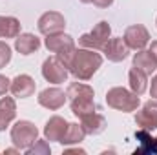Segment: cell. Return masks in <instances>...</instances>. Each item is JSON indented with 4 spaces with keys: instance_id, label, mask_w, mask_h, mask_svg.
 Instances as JSON below:
<instances>
[{
    "instance_id": "6da1fadb",
    "label": "cell",
    "mask_w": 157,
    "mask_h": 155,
    "mask_svg": "<svg viewBox=\"0 0 157 155\" xmlns=\"http://www.w3.org/2000/svg\"><path fill=\"white\" fill-rule=\"evenodd\" d=\"M101 66H102V57L95 53V49H88V47L77 49L75 47L68 62V71L78 80H90Z\"/></svg>"
},
{
    "instance_id": "7a4b0ae2",
    "label": "cell",
    "mask_w": 157,
    "mask_h": 155,
    "mask_svg": "<svg viewBox=\"0 0 157 155\" xmlns=\"http://www.w3.org/2000/svg\"><path fill=\"white\" fill-rule=\"evenodd\" d=\"M106 104L117 112L122 113H128V112H135L141 104V99L137 93H133L132 89H126V88H112L108 89L106 93Z\"/></svg>"
},
{
    "instance_id": "3957f363",
    "label": "cell",
    "mask_w": 157,
    "mask_h": 155,
    "mask_svg": "<svg viewBox=\"0 0 157 155\" xmlns=\"http://www.w3.org/2000/svg\"><path fill=\"white\" fill-rule=\"evenodd\" d=\"M44 46L48 47V51L51 53H57V57L66 64L68 68V62L75 51V40L71 39L70 35H66L64 31L60 33H53V35H46V40H44Z\"/></svg>"
},
{
    "instance_id": "277c9868",
    "label": "cell",
    "mask_w": 157,
    "mask_h": 155,
    "mask_svg": "<svg viewBox=\"0 0 157 155\" xmlns=\"http://www.w3.org/2000/svg\"><path fill=\"white\" fill-rule=\"evenodd\" d=\"M39 139V130L31 120H18L11 128V142L18 150H28Z\"/></svg>"
},
{
    "instance_id": "5b68a950",
    "label": "cell",
    "mask_w": 157,
    "mask_h": 155,
    "mask_svg": "<svg viewBox=\"0 0 157 155\" xmlns=\"http://www.w3.org/2000/svg\"><path fill=\"white\" fill-rule=\"evenodd\" d=\"M112 37V28L106 20H101L99 24H95V28L90 33H84L78 39V46L80 47H88V49H102V46L110 40Z\"/></svg>"
},
{
    "instance_id": "8992f818",
    "label": "cell",
    "mask_w": 157,
    "mask_h": 155,
    "mask_svg": "<svg viewBox=\"0 0 157 155\" xmlns=\"http://www.w3.org/2000/svg\"><path fill=\"white\" fill-rule=\"evenodd\" d=\"M68 75H70V71H68L66 64L57 55L44 60V64H42V77L46 78L48 82H51V84H62V82L68 80Z\"/></svg>"
},
{
    "instance_id": "52a82bcc",
    "label": "cell",
    "mask_w": 157,
    "mask_h": 155,
    "mask_svg": "<svg viewBox=\"0 0 157 155\" xmlns=\"http://www.w3.org/2000/svg\"><path fill=\"white\" fill-rule=\"evenodd\" d=\"M39 31L42 35H53V33H60L66 28V18L62 13L59 11H46L37 22Z\"/></svg>"
},
{
    "instance_id": "ba28073f",
    "label": "cell",
    "mask_w": 157,
    "mask_h": 155,
    "mask_svg": "<svg viewBox=\"0 0 157 155\" xmlns=\"http://www.w3.org/2000/svg\"><path fill=\"white\" fill-rule=\"evenodd\" d=\"M135 124L141 130H146V131L157 130V99H152V100L144 102L143 108L137 110Z\"/></svg>"
},
{
    "instance_id": "9c48e42d",
    "label": "cell",
    "mask_w": 157,
    "mask_h": 155,
    "mask_svg": "<svg viewBox=\"0 0 157 155\" xmlns=\"http://www.w3.org/2000/svg\"><path fill=\"white\" fill-rule=\"evenodd\" d=\"M122 39H124L126 46H128L130 49L139 51V49H144V47L148 46V42H150V33H148V29H146L143 24H133V26L126 28Z\"/></svg>"
},
{
    "instance_id": "30bf717a",
    "label": "cell",
    "mask_w": 157,
    "mask_h": 155,
    "mask_svg": "<svg viewBox=\"0 0 157 155\" xmlns=\"http://www.w3.org/2000/svg\"><path fill=\"white\" fill-rule=\"evenodd\" d=\"M102 53H104V57L108 59V60H112V62H122L124 59H128V55H130V47L126 46V42L122 37H110V40L102 46V49H101Z\"/></svg>"
},
{
    "instance_id": "8fae6325",
    "label": "cell",
    "mask_w": 157,
    "mask_h": 155,
    "mask_svg": "<svg viewBox=\"0 0 157 155\" xmlns=\"http://www.w3.org/2000/svg\"><path fill=\"white\" fill-rule=\"evenodd\" d=\"M66 93L60 89V88H46L39 93V104L46 110H60L66 102Z\"/></svg>"
},
{
    "instance_id": "7c38bea8",
    "label": "cell",
    "mask_w": 157,
    "mask_h": 155,
    "mask_svg": "<svg viewBox=\"0 0 157 155\" xmlns=\"http://www.w3.org/2000/svg\"><path fill=\"white\" fill-rule=\"evenodd\" d=\"M68 126H70V122L66 119H62V117H59V115H53L46 122V126H44V137H46V141L60 142V139L64 137Z\"/></svg>"
},
{
    "instance_id": "4fadbf2b",
    "label": "cell",
    "mask_w": 157,
    "mask_h": 155,
    "mask_svg": "<svg viewBox=\"0 0 157 155\" xmlns=\"http://www.w3.org/2000/svg\"><path fill=\"white\" fill-rule=\"evenodd\" d=\"M35 80L29 77V75H17V77L11 80V86H9V91L13 93V97L17 99H28L35 93Z\"/></svg>"
},
{
    "instance_id": "5bb4252c",
    "label": "cell",
    "mask_w": 157,
    "mask_h": 155,
    "mask_svg": "<svg viewBox=\"0 0 157 155\" xmlns=\"http://www.w3.org/2000/svg\"><path fill=\"white\" fill-rule=\"evenodd\" d=\"M80 126L86 131V135H99L106 130V119L97 112H91L88 115L80 117Z\"/></svg>"
},
{
    "instance_id": "9a60e30c",
    "label": "cell",
    "mask_w": 157,
    "mask_h": 155,
    "mask_svg": "<svg viewBox=\"0 0 157 155\" xmlns=\"http://www.w3.org/2000/svg\"><path fill=\"white\" fill-rule=\"evenodd\" d=\"M40 47V39L35 37L33 33H20L15 39V49L20 55H31L35 51H39Z\"/></svg>"
},
{
    "instance_id": "2e32d148",
    "label": "cell",
    "mask_w": 157,
    "mask_h": 155,
    "mask_svg": "<svg viewBox=\"0 0 157 155\" xmlns=\"http://www.w3.org/2000/svg\"><path fill=\"white\" fill-rule=\"evenodd\" d=\"M17 117V104L13 97H0V131H4Z\"/></svg>"
},
{
    "instance_id": "e0dca14e",
    "label": "cell",
    "mask_w": 157,
    "mask_h": 155,
    "mask_svg": "<svg viewBox=\"0 0 157 155\" xmlns=\"http://www.w3.org/2000/svg\"><path fill=\"white\" fill-rule=\"evenodd\" d=\"M133 66L141 71H144L146 75H152L157 70V60L154 59V55L150 53V49H139L133 55Z\"/></svg>"
},
{
    "instance_id": "ac0fdd59",
    "label": "cell",
    "mask_w": 157,
    "mask_h": 155,
    "mask_svg": "<svg viewBox=\"0 0 157 155\" xmlns=\"http://www.w3.org/2000/svg\"><path fill=\"white\" fill-rule=\"evenodd\" d=\"M135 139L141 142V148L135 150V155H141V153L157 155V137H152L150 131L139 128V131H135Z\"/></svg>"
},
{
    "instance_id": "d6986e66",
    "label": "cell",
    "mask_w": 157,
    "mask_h": 155,
    "mask_svg": "<svg viewBox=\"0 0 157 155\" xmlns=\"http://www.w3.org/2000/svg\"><path fill=\"white\" fill-rule=\"evenodd\" d=\"M128 82H130V89L137 95H143L148 88V75L141 70H137L135 66H132L130 73H128Z\"/></svg>"
},
{
    "instance_id": "ffe728a7",
    "label": "cell",
    "mask_w": 157,
    "mask_h": 155,
    "mask_svg": "<svg viewBox=\"0 0 157 155\" xmlns=\"http://www.w3.org/2000/svg\"><path fill=\"white\" fill-rule=\"evenodd\" d=\"M20 35V22L15 17L0 15V39H17Z\"/></svg>"
},
{
    "instance_id": "44dd1931",
    "label": "cell",
    "mask_w": 157,
    "mask_h": 155,
    "mask_svg": "<svg viewBox=\"0 0 157 155\" xmlns=\"http://www.w3.org/2000/svg\"><path fill=\"white\" fill-rule=\"evenodd\" d=\"M86 137V131L82 130V126L77 122H71L64 133V137L60 139V144L62 146H71V144H80Z\"/></svg>"
},
{
    "instance_id": "7402d4cb",
    "label": "cell",
    "mask_w": 157,
    "mask_h": 155,
    "mask_svg": "<svg viewBox=\"0 0 157 155\" xmlns=\"http://www.w3.org/2000/svg\"><path fill=\"white\" fill-rule=\"evenodd\" d=\"M70 106H71V113H73L75 117H78V119L97 110L93 97H86V99H73V100H70Z\"/></svg>"
},
{
    "instance_id": "603a6c76",
    "label": "cell",
    "mask_w": 157,
    "mask_h": 155,
    "mask_svg": "<svg viewBox=\"0 0 157 155\" xmlns=\"http://www.w3.org/2000/svg\"><path fill=\"white\" fill-rule=\"evenodd\" d=\"M66 97L70 100L73 99H86V97H95V91L91 86L88 84H80V82H71L66 89Z\"/></svg>"
},
{
    "instance_id": "cb8c5ba5",
    "label": "cell",
    "mask_w": 157,
    "mask_h": 155,
    "mask_svg": "<svg viewBox=\"0 0 157 155\" xmlns=\"http://www.w3.org/2000/svg\"><path fill=\"white\" fill-rule=\"evenodd\" d=\"M26 153L28 155H49L51 153V148H49V144L46 142V141H35L28 150H26Z\"/></svg>"
},
{
    "instance_id": "d4e9b609",
    "label": "cell",
    "mask_w": 157,
    "mask_h": 155,
    "mask_svg": "<svg viewBox=\"0 0 157 155\" xmlns=\"http://www.w3.org/2000/svg\"><path fill=\"white\" fill-rule=\"evenodd\" d=\"M9 62H11V47H9L7 42L0 40V70L6 68Z\"/></svg>"
},
{
    "instance_id": "484cf974",
    "label": "cell",
    "mask_w": 157,
    "mask_h": 155,
    "mask_svg": "<svg viewBox=\"0 0 157 155\" xmlns=\"http://www.w3.org/2000/svg\"><path fill=\"white\" fill-rule=\"evenodd\" d=\"M9 86H11V80L4 75H0V97H4L9 91Z\"/></svg>"
},
{
    "instance_id": "4316f807",
    "label": "cell",
    "mask_w": 157,
    "mask_h": 155,
    "mask_svg": "<svg viewBox=\"0 0 157 155\" xmlns=\"http://www.w3.org/2000/svg\"><path fill=\"white\" fill-rule=\"evenodd\" d=\"M91 2H93V6H97L101 9H106V7H110L113 4V0H91Z\"/></svg>"
},
{
    "instance_id": "83f0119b",
    "label": "cell",
    "mask_w": 157,
    "mask_h": 155,
    "mask_svg": "<svg viewBox=\"0 0 157 155\" xmlns=\"http://www.w3.org/2000/svg\"><path fill=\"white\" fill-rule=\"evenodd\" d=\"M150 95L154 97V99H157V75L154 78H152V88H150Z\"/></svg>"
},
{
    "instance_id": "f1b7e54d",
    "label": "cell",
    "mask_w": 157,
    "mask_h": 155,
    "mask_svg": "<svg viewBox=\"0 0 157 155\" xmlns=\"http://www.w3.org/2000/svg\"><path fill=\"white\" fill-rule=\"evenodd\" d=\"M150 53L154 55V59L157 60V40H154V42L150 44Z\"/></svg>"
},
{
    "instance_id": "f546056e",
    "label": "cell",
    "mask_w": 157,
    "mask_h": 155,
    "mask_svg": "<svg viewBox=\"0 0 157 155\" xmlns=\"http://www.w3.org/2000/svg\"><path fill=\"white\" fill-rule=\"evenodd\" d=\"M64 153H80V155H84L86 152H84V150H78V148H73V150H64Z\"/></svg>"
},
{
    "instance_id": "4dcf8cb0",
    "label": "cell",
    "mask_w": 157,
    "mask_h": 155,
    "mask_svg": "<svg viewBox=\"0 0 157 155\" xmlns=\"http://www.w3.org/2000/svg\"><path fill=\"white\" fill-rule=\"evenodd\" d=\"M80 2H82V4H90L91 0H80Z\"/></svg>"
},
{
    "instance_id": "1f68e13d",
    "label": "cell",
    "mask_w": 157,
    "mask_h": 155,
    "mask_svg": "<svg viewBox=\"0 0 157 155\" xmlns=\"http://www.w3.org/2000/svg\"><path fill=\"white\" fill-rule=\"evenodd\" d=\"M155 24H157V22H155Z\"/></svg>"
}]
</instances>
